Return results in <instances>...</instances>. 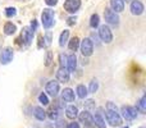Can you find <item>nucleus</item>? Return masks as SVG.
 I'll return each instance as SVG.
<instances>
[{"label": "nucleus", "mask_w": 146, "mask_h": 128, "mask_svg": "<svg viewBox=\"0 0 146 128\" xmlns=\"http://www.w3.org/2000/svg\"><path fill=\"white\" fill-rule=\"evenodd\" d=\"M106 119H108V123H110V126H121L122 124V118L114 103L106 104Z\"/></svg>", "instance_id": "obj_1"}, {"label": "nucleus", "mask_w": 146, "mask_h": 128, "mask_svg": "<svg viewBox=\"0 0 146 128\" xmlns=\"http://www.w3.org/2000/svg\"><path fill=\"white\" fill-rule=\"evenodd\" d=\"M41 21H42L44 27L50 28L54 25V12L51 9H44L42 14H41Z\"/></svg>", "instance_id": "obj_2"}, {"label": "nucleus", "mask_w": 146, "mask_h": 128, "mask_svg": "<svg viewBox=\"0 0 146 128\" xmlns=\"http://www.w3.org/2000/svg\"><path fill=\"white\" fill-rule=\"evenodd\" d=\"M99 37H100L105 44L111 42V40H113V33H111L110 28H109L106 25L100 26V28H99Z\"/></svg>", "instance_id": "obj_3"}, {"label": "nucleus", "mask_w": 146, "mask_h": 128, "mask_svg": "<svg viewBox=\"0 0 146 128\" xmlns=\"http://www.w3.org/2000/svg\"><path fill=\"white\" fill-rule=\"evenodd\" d=\"M81 53L85 56H90L94 53V44L90 38H83L81 42Z\"/></svg>", "instance_id": "obj_4"}, {"label": "nucleus", "mask_w": 146, "mask_h": 128, "mask_svg": "<svg viewBox=\"0 0 146 128\" xmlns=\"http://www.w3.org/2000/svg\"><path fill=\"white\" fill-rule=\"evenodd\" d=\"M104 18H105V21L109 23V25L118 26V23H119V17L117 15V13H114L111 9L104 10Z\"/></svg>", "instance_id": "obj_5"}, {"label": "nucleus", "mask_w": 146, "mask_h": 128, "mask_svg": "<svg viewBox=\"0 0 146 128\" xmlns=\"http://www.w3.org/2000/svg\"><path fill=\"white\" fill-rule=\"evenodd\" d=\"M13 56H14V53H13L12 48H5L4 50L0 54V63L1 64H9L10 62L13 60Z\"/></svg>", "instance_id": "obj_6"}, {"label": "nucleus", "mask_w": 146, "mask_h": 128, "mask_svg": "<svg viewBox=\"0 0 146 128\" xmlns=\"http://www.w3.org/2000/svg\"><path fill=\"white\" fill-rule=\"evenodd\" d=\"M122 115L127 119V121H132L137 117L136 113V109L133 106H129V105H123L122 106Z\"/></svg>", "instance_id": "obj_7"}, {"label": "nucleus", "mask_w": 146, "mask_h": 128, "mask_svg": "<svg viewBox=\"0 0 146 128\" xmlns=\"http://www.w3.org/2000/svg\"><path fill=\"white\" fill-rule=\"evenodd\" d=\"M81 7V0H66L64 9L68 13H76Z\"/></svg>", "instance_id": "obj_8"}, {"label": "nucleus", "mask_w": 146, "mask_h": 128, "mask_svg": "<svg viewBox=\"0 0 146 128\" xmlns=\"http://www.w3.org/2000/svg\"><path fill=\"white\" fill-rule=\"evenodd\" d=\"M46 92L50 96L55 97L59 94V82H56V81H49L48 85H46Z\"/></svg>", "instance_id": "obj_9"}, {"label": "nucleus", "mask_w": 146, "mask_h": 128, "mask_svg": "<svg viewBox=\"0 0 146 128\" xmlns=\"http://www.w3.org/2000/svg\"><path fill=\"white\" fill-rule=\"evenodd\" d=\"M80 121L81 123L85 124V128H90V126H92L94 122H92V115H91L88 111H82V113H80Z\"/></svg>", "instance_id": "obj_10"}, {"label": "nucleus", "mask_w": 146, "mask_h": 128, "mask_svg": "<svg viewBox=\"0 0 146 128\" xmlns=\"http://www.w3.org/2000/svg\"><path fill=\"white\" fill-rule=\"evenodd\" d=\"M33 32H35V31H33L31 27H25L22 30V35H21V36H22V40L25 41L26 45H30V42L32 41Z\"/></svg>", "instance_id": "obj_11"}, {"label": "nucleus", "mask_w": 146, "mask_h": 128, "mask_svg": "<svg viewBox=\"0 0 146 128\" xmlns=\"http://www.w3.org/2000/svg\"><path fill=\"white\" fill-rule=\"evenodd\" d=\"M131 13L133 15H140L144 13V5L139 0H133L131 3Z\"/></svg>", "instance_id": "obj_12"}, {"label": "nucleus", "mask_w": 146, "mask_h": 128, "mask_svg": "<svg viewBox=\"0 0 146 128\" xmlns=\"http://www.w3.org/2000/svg\"><path fill=\"white\" fill-rule=\"evenodd\" d=\"M56 78L59 82H68L69 81V72L67 68H59L56 72Z\"/></svg>", "instance_id": "obj_13"}, {"label": "nucleus", "mask_w": 146, "mask_h": 128, "mask_svg": "<svg viewBox=\"0 0 146 128\" xmlns=\"http://www.w3.org/2000/svg\"><path fill=\"white\" fill-rule=\"evenodd\" d=\"M111 10L114 13H121L124 9V1L123 0H110Z\"/></svg>", "instance_id": "obj_14"}, {"label": "nucleus", "mask_w": 146, "mask_h": 128, "mask_svg": "<svg viewBox=\"0 0 146 128\" xmlns=\"http://www.w3.org/2000/svg\"><path fill=\"white\" fill-rule=\"evenodd\" d=\"M76 67H77V58H76L74 54H72V55L67 56V67L68 68V72H74L76 70Z\"/></svg>", "instance_id": "obj_15"}, {"label": "nucleus", "mask_w": 146, "mask_h": 128, "mask_svg": "<svg viewBox=\"0 0 146 128\" xmlns=\"http://www.w3.org/2000/svg\"><path fill=\"white\" fill-rule=\"evenodd\" d=\"M62 99L64 101H73L74 100V92L72 88H64L62 92Z\"/></svg>", "instance_id": "obj_16"}, {"label": "nucleus", "mask_w": 146, "mask_h": 128, "mask_svg": "<svg viewBox=\"0 0 146 128\" xmlns=\"http://www.w3.org/2000/svg\"><path fill=\"white\" fill-rule=\"evenodd\" d=\"M66 114H67V117H68L69 119H74V118H77V115H78V109H77V106H74V105H69V106H67V109H66Z\"/></svg>", "instance_id": "obj_17"}, {"label": "nucleus", "mask_w": 146, "mask_h": 128, "mask_svg": "<svg viewBox=\"0 0 146 128\" xmlns=\"http://www.w3.org/2000/svg\"><path fill=\"white\" fill-rule=\"evenodd\" d=\"M92 122H94V124H95L96 127L105 128V122H104V119H103V117H101L100 113H96L95 115L92 117Z\"/></svg>", "instance_id": "obj_18"}, {"label": "nucleus", "mask_w": 146, "mask_h": 128, "mask_svg": "<svg viewBox=\"0 0 146 128\" xmlns=\"http://www.w3.org/2000/svg\"><path fill=\"white\" fill-rule=\"evenodd\" d=\"M33 115H35L38 121H44V119L46 118L45 111H44V109L40 108V106H36V108L33 109Z\"/></svg>", "instance_id": "obj_19"}, {"label": "nucleus", "mask_w": 146, "mask_h": 128, "mask_svg": "<svg viewBox=\"0 0 146 128\" xmlns=\"http://www.w3.org/2000/svg\"><path fill=\"white\" fill-rule=\"evenodd\" d=\"M15 31H17V27H15V26L13 25L12 22L5 23V26H4V32H5V35H13Z\"/></svg>", "instance_id": "obj_20"}, {"label": "nucleus", "mask_w": 146, "mask_h": 128, "mask_svg": "<svg viewBox=\"0 0 146 128\" xmlns=\"http://www.w3.org/2000/svg\"><path fill=\"white\" fill-rule=\"evenodd\" d=\"M78 46H80V38H78L77 36H74V37H73L71 41H69L68 48L71 49L72 51H76V50L78 49Z\"/></svg>", "instance_id": "obj_21"}, {"label": "nucleus", "mask_w": 146, "mask_h": 128, "mask_svg": "<svg viewBox=\"0 0 146 128\" xmlns=\"http://www.w3.org/2000/svg\"><path fill=\"white\" fill-rule=\"evenodd\" d=\"M87 88L85 87L83 85H78L77 86V95H78V97H81V99H85L86 96H87Z\"/></svg>", "instance_id": "obj_22"}, {"label": "nucleus", "mask_w": 146, "mask_h": 128, "mask_svg": "<svg viewBox=\"0 0 146 128\" xmlns=\"http://www.w3.org/2000/svg\"><path fill=\"white\" fill-rule=\"evenodd\" d=\"M68 36H69V31L64 30L63 32H62L60 37H59V45L60 46H64L67 44V41H68Z\"/></svg>", "instance_id": "obj_23"}, {"label": "nucleus", "mask_w": 146, "mask_h": 128, "mask_svg": "<svg viewBox=\"0 0 146 128\" xmlns=\"http://www.w3.org/2000/svg\"><path fill=\"white\" fill-rule=\"evenodd\" d=\"M98 87H99V83L96 80H92L90 82V87H88V91H90V94H95L96 91H98Z\"/></svg>", "instance_id": "obj_24"}, {"label": "nucleus", "mask_w": 146, "mask_h": 128, "mask_svg": "<svg viewBox=\"0 0 146 128\" xmlns=\"http://www.w3.org/2000/svg\"><path fill=\"white\" fill-rule=\"evenodd\" d=\"M137 109H140V111H141V113H145V110H146V97H145V96H142V97H141L139 105H137Z\"/></svg>", "instance_id": "obj_25"}, {"label": "nucleus", "mask_w": 146, "mask_h": 128, "mask_svg": "<svg viewBox=\"0 0 146 128\" xmlns=\"http://www.w3.org/2000/svg\"><path fill=\"white\" fill-rule=\"evenodd\" d=\"M90 26L92 28H95V27H98V26H99V15L98 14H92V15H91Z\"/></svg>", "instance_id": "obj_26"}, {"label": "nucleus", "mask_w": 146, "mask_h": 128, "mask_svg": "<svg viewBox=\"0 0 146 128\" xmlns=\"http://www.w3.org/2000/svg\"><path fill=\"white\" fill-rule=\"evenodd\" d=\"M51 62H53V53L48 51V53H46V58H45V65L49 67V65L51 64Z\"/></svg>", "instance_id": "obj_27"}, {"label": "nucleus", "mask_w": 146, "mask_h": 128, "mask_svg": "<svg viewBox=\"0 0 146 128\" xmlns=\"http://www.w3.org/2000/svg\"><path fill=\"white\" fill-rule=\"evenodd\" d=\"M5 14H7V17H14L15 14H17V10H15V8H7V10H5Z\"/></svg>", "instance_id": "obj_28"}, {"label": "nucleus", "mask_w": 146, "mask_h": 128, "mask_svg": "<svg viewBox=\"0 0 146 128\" xmlns=\"http://www.w3.org/2000/svg\"><path fill=\"white\" fill-rule=\"evenodd\" d=\"M38 100H40V103L41 104H44V105H48L49 104V99H48V96L45 95V94H40V96H38Z\"/></svg>", "instance_id": "obj_29"}, {"label": "nucleus", "mask_w": 146, "mask_h": 128, "mask_svg": "<svg viewBox=\"0 0 146 128\" xmlns=\"http://www.w3.org/2000/svg\"><path fill=\"white\" fill-rule=\"evenodd\" d=\"M59 59H60V68H66L67 67V56L64 55V54H60V56H59Z\"/></svg>", "instance_id": "obj_30"}, {"label": "nucleus", "mask_w": 146, "mask_h": 128, "mask_svg": "<svg viewBox=\"0 0 146 128\" xmlns=\"http://www.w3.org/2000/svg\"><path fill=\"white\" fill-rule=\"evenodd\" d=\"M58 114H59L58 109H51L50 113H49V117H50L51 119H56L58 118Z\"/></svg>", "instance_id": "obj_31"}, {"label": "nucleus", "mask_w": 146, "mask_h": 128, "mask_svg": "<svg viewBox=\"0 0 146 128\" xmlns=\"http://www.w3.org/2000/svg\"><path fill=\"white\" fill-rule=\"evenodd\" d=\"M44 41H46L45 42V46H49L51 44V35L50 33H46L45 36H44Z\"/></svg>", "instance_id": "obj_32"}, {"label": "nucleus", "mask_w": 146, "mask_h": 128, "mask_svg": "<svg viewBox=\"0 0 146 128\" xmlns=\"http://www.w3.org/2000/svg\"><path fill=\"white\" fill-rule=\"evenodd\" d=\"M45 3L49 5V7H54V5H56L58 0H45Z\"/></svg>", "instance_id": "obj_33"}, {"label": "nucleus", "mask_w": 146, "mask_h": 128, "mask_svg": "<svg viewBox=\"0 0 146 128\" xmlns=\"http://www.w3.org/2000/svg\"><path fill=\"white\" fill-rule=\"evenodd\" d=\"M67 128H80V126H78V123L73 122V123H69L68 126H67Z\"/></svg>", "instance_id": "obj_34"}, {"label": "nucleus", "mask_w": 146, "mask_h": 128, "mask_svg": "<svg viewBox=\"0 0 146 128\" xmlns=\"http://www.w3.org/2000/svg\"><path fill=\"white\" fill-rule=\"evenodd\" d=\"M36 27H37V22H36V21L33 19V21H32V23H31V28H32V30L35 31V30H36Z\"/></svg>", "instance_id": "obj_35"}, {"label": "nucleus", "mask_w": 146, "mask_h": 128, "mask_svg": "<svg viewBox=\"0 0 146 128\" xmlns=\"http://www.w3.org/2000/svg\"><path fill=\"white\" fill-rule=\"evenodd\" d=\"M64 123H66V122L59 121L58 123H56V127H58V128H64Z\"/></svg>", "instance_id": "obj_36"}, {"label": "nucleus", "mask_w": 146, "mask_h": 128, "mask_svg": "<svg viewBox=\"0 0 146 128\" xmlns=\"http://www.w3.org/2000/svg\"><path fill=\"white\" fill-rule=\"evenodd\" d=\"M74 23H76V18H69L68 19V25L69 26H73Z\"/></svg>", "instance_id": "obj_37"}, {"label": "nucleus", "mask_w": 146, "mask_h": 128, "mask_svg": "<svg viewBox=\"0 0 146 128\" xmlns=\"http://www.w3.org/2000/svg\"><path fill=\"white\" fill-rule=\"evenodd\" d=\"M123 1H131V0H123Z\"/></svg>", "instance_id": "obj_38"}, {"label": "nucleus", "mask_w": 146, "mask_h": 128, "mask_svg": "<svg viewBox=\"0 0 146 128\" xmlns=\"http://www.w3.org/2000/svg\"><path fill=\"white\" fill-rule=\"evenodd\" d=\"M123 128H128V127H127V126H126V127H123Z\"/></svg>", "instance_id": "obj_39"}, {"label": "nucleus", "mask_w": 146, "mask_h": 128, "mask_svg": "<svg viewBox=\"0 0 146 128\" xmlns=\"http://www.w3.org/2000/svg\"><path fill=\"white\" fill-rule=\"evenodd\" d=\"M140 128H145V127H140Z\"/></svg>", "instance_id": "obj_40"}]
</instances>
